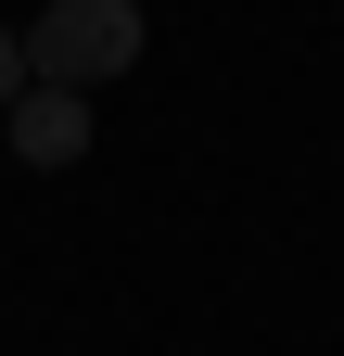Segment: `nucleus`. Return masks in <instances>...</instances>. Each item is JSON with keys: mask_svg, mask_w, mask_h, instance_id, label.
I'll return each instance as SVG.
<instances>
[{"mask_svg": "<svg viewBox=\"0 0 344 356\" xmlns=\"http://www.w3.org/2000/svg\"><path fill=\"white\" fill-rule=\"evenodd\" d=\"M141 64V0H52L26 26V76L38 89H102Z\"/></svg>", "mask_w": 344, "mask_h": 356, "instance_id": "obj_1", "label": "nucleus"}, {"mask_svg": "<svg viewBox=\"0 0 344 356\" xmlns=\"http://www.w3.org/2000/svg\"><path fill=\"white\" fill-rule=\"evenodd\" d=\"M0 127H13L26 165H77V153H90V102H77V89H38V76L0 102Z\"/></svg>", "mask_w": 344, "mask_h": 356, "instance_id": "obj_2", "label": "nucleus"}, {"mask_svg": "<svg viewBox=\"0 0 344 356\" xmlns=\"http://www.w3.org/2000/svg\"><path fill=\"white\" fill-rule=\"evenodd\" d=\"M13 89H26V38L0 26V102H13Z\"/></svg>", "mask_w": 344, "mask_h": 356, "instance_id": "obj_3", "label": "nucleus"}]
</instances>
